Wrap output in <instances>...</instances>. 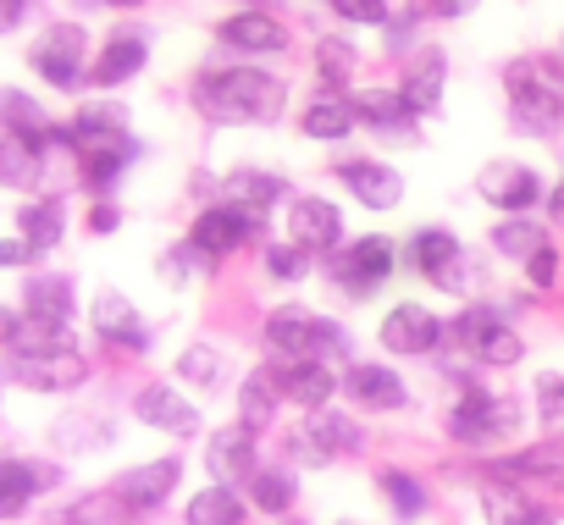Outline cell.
<instances>
[{
    "instance_id": "5bb4252c",
    "label": "cell",
    "mask_w": 564,
    "mask_h": 525,
    "mask_svg": "<svg viewBox=\"0 0 564 525\" xmlns=\"http://www.w3.org/2000/svg\"><path fill=\"white\" fill-rule=\"evenodd\" d=\"M150 56H155L150 29H144V23H117V29L100 34V51L89 56V84H95L100 95H117V89H128L133 78H144Z\"/></svg>"
},
{
    "instance_id": "681fc988",
    "label": "cell",
    "mask_w": 564,
    "mask_h": 525,
    "mask_svg": "<svg viewBox=\"0 0 564 525\" xmlns=\"http://www.w3.org/2000/svg\"><path fill=\"white\" fill-rule=\"evenodd\" d=\"M122 221H128V216H122V205H117V199H95V205H89V216H84V227H89L95 238L122 232Z\"/></svg>"
},
{
    "instance_id": "816d5d0a",
    "label": "cell",
    "mask_w": 564,
    "mask_h": 525,
    "mask_svg": "<svg viewBox=\"0 0 564 525\" xmlns=\"http://www.w3.org/2000/svg\"><path fill=\"white\" fill-rule=\"evenodd\" d=\"M542 210H547V227H553V221H564V166H558V177L547 183V199H542Z\"/></svg>"
},
{
    "instance_id": "e0dca14e",
    "label": "cell",
    "mask_w": 564,
    "mask_h": 525,
    "mask_svg": "<svg viewBox=\"0 0 564 525\" xmlns=\"http://www.w3.org/2000/svg\"><path fill=\"white\" fill-rule=\"evenodd\" d=\"M338 393L360 409V415H399V409H410V376L399 371V365H388V360H349L344 371H338Z\"/></svg>"
},
{
    "instance_id": "6da1fadb",
    "label": "cell",
    "mask_w": 564,
    "mask_h": 525,
    "mask_svg": "<svg viewBox=\"0 0 564 525\" xmlns=\"http://www.w3.org/2000/svg\"><path fill=\"white\" fill-rule=\"evenodd\" d=\"M188 106L205 128H276L294 111V84L260 62H205L188 78Z\"/></svg>"
},
{
    "instance_id": "9f6ffc18",
    "label": "cell",
    "mask_w": 564,
    "mask_h": 525,
    "mask_svg": "<svg viewBox=\"0 0 564 525\" xmlns=\"http://www.w3.org/2000/svg\"><path fill=\"white\" fill-rule=\"evenodd\" d=\"M333 525H366V519H360V514H344V519H333Z\"/></svg>"
},
{
    "instance_id": "44dd1931",
    "label": "cell",
    "mask_w": 564,
    "mask_h": 525,
    "mask_svg": "<svg viewBox=\"0 0 564 525\" xmlns=\"http://www.w3.org/2000/svg\"><path fill=\"white\" fill-rule=\"evenodd\" d=\"M393 89L404 95V106H410L421 122H426V117H437V111H443V100H448V51H443L437 40H426L410 62H399Z\"/></svg>"
},
{
    "instance_id": "d6986e66",
    "label": "cell",
    "mask_w": 564,
    "mask_h": 525,
    "mask_svg": "<svg viewBox=\"0 0 564 525\" xmlns=\"http://www.w3.org/2000/svg\"><path fill=\"white\" fill-rule=\"evenodd\" d=\"M89 327H95V338H100L106 349H117V354H150V349H155V327L139 316V305H133L122 288H100V294L89 299Z\"/></svg>"
},
{
    "instance_id": "d6a6232c",
    "label": "cell",
    "mask_w": 564,
    "mask_h": 525,
    "mask_svg": "<svg viewBox=\"0 0 564 525\" xmlns=\"http://www.w3.org/2000/svg\"><path fill=\"white\" fill-rule=\"evenodd\" d=\"M547 243H553L547 216H498V221L487 227V249H492L498 260H509V266H525V260H531L536 249H547Z\"/></svg>"
},
{
    "instance_id": "11a10c76",
    "label": "cell",
    "mask_w": 564,
    "mask_h": 525,
    "mask_svg": "<svg viewBox=\"0 0 564 525\" xmlns=\"http://www.w3.org/2000/svg\"><path fill=\"white\" fill-rule=\"evenodd\" d=\"M18 321H23V310L0 305V349H12V338H18Z\"/></svg>"
},
{
    "instance_id": "30bf717a",
    "label": "cell",
    "mask_w": 564,
    "mask_h": 525,
    "mask_svg": "<svg viewBox=\"0 0 564 525\" xmlns=\"http://www.w3.org/2000/svg\"><path fill=\"white\" fill-rule=\"evenodd\" d=\"M282 238H289L294 249H305L311 260H327L349 243V210L333 194L300 188L289 205H282Z\"/></svg>"
},
{
    "instance_id": "ba28073f",
    "label": "cell",
    "mask_w": 564,
    "mask_h": 525,
    "mask_svg": "<svg viewBox=\"0 0 564 525\" xmlns=\"http://www.w3.org/2000/svg\"><path fill=\"white\" fill-rule=\"evenodd\" d=\"M327 172H333V183H338L360 210H371V216H393V210L410 199V177H404V166H399L393 155L338 150V155L327 161Z\"/></svg>"
},
{
    "instance_id": "7dc6e473",
    "label": "cell",
    "mask_w": 564,
    "mask_h": 525,
    "mask_svg": "<svg viewBox=\"0 0 564 525\" xmlns=\"http://www.w3.org/2000/svg\"><path fill=\"white\" fill-rule=\"evenodd\" d=\"M520 277H525V288H531V294H553V288L564 283V249H558V238L525 260V266H520Z\"/></svg>"
},
{
    "instance_id": "ac0fdd59",
    "label": "cell",
    "mask_w": 564,
    "mask_h": 525,
    "mask_svg": "<svg viewBox=\"0 0 564 525\" xmlns=\"http://www.w3.org/2000/svg\"><path fill=\"white\" fill-rule=\"evenodd\" d=\"M300 188H294V177L289 172H276V166H254V161H238V166H227L221 177H216V194L210 199H221V205H238V210H249V216H265L271 221V210H282Z\"/></svg>"
},
{
    "instance_id": "83f0119b",
    "label": "cell",
    "mask_w": 564,
    "mask_h": 525,
    "mask_svg": "<svg viewBox=\"0 0 564 525\" xmlns=\"http://www.w3.org/2000/svg\"><path fill=\"white\" fill-rule=\"evenodd\" d=\"M487 481H514V486L553 481V486H564V448L558 442H531V448H514V453H492Z\"/></svg>"
},
{
    "instance_id": "d4e9b609",
    "label": "cell",
    "mask_w": 564,
    "mask_h": 525,
    "mask_svg": "<svg viewBox=\"0 0 564 525\" xmlns=\"http://www.w3.org/2000/svg\"><path fill=\"white\" fill-rule=\"evenodd\" d=\"M12 382H23L29 393H73L89 382V360L78 349L62 354H12Z\"/></svg>"
},
{
    "instance_id": "484cf974",
    "label": "cell",
    "mask_w": 564,
    "mask_h": 525,
    "mask_svg": "<svg viewBox=\"0 0 564 525\" xmlns=\"http://www.w3.org/2000/svg\"><path fill=\"white\" fill-rule=\"evenodd\" d=\"M311 78H316V95H355V78H360L355 34H316L311 40Z\"/></svg>"
},
{
    "instance_id": "7402d4cb",
    "label": "cell",
    "mask_w": 564,
    "mask_h": 525,
    "mask_svg": "<svg viewBox=\"0 0 564 525\" xmlns=\"http://www.w3.org/2000/svg\"><path fill=\"white\" fill-rule=\"evenodd\" d=\"M205 470H210V481H221V486H238V492H243V481L260 470V437H254V431H243L238 420L210 426V431H205Z\"/></svg>"
},
{
    "instance_id": "f5cc1de1",
    "label": "cell",
    "mask_w": 564,
    "mask_h": 525,
    "mask_svg": "<svg viewBox=\"0 0 564 525\" xmlns=\"http://www.w3.org/2000/svg\"><path fill=\"white\" fill-rule=\"evenodd\" d=\"M470 7H465V0H432V7H426V18L432 23H454V18H465Z\"/></svg>"
},
{
    "instance_id": "3957f363",
    "label": "cell",
    "mask_w": 564,
    "mask_h": 525,
    "mask_svg": "<svg viewBox=\"0 0 564 525\" xmlns=\"http://www.w3.org/2000/svg\"><path fill=\"white\" fill-rule=\"evenodd\" d=\"M260 349H265V365H305V360H322V365H349V349H355V332L327 316V310H311L300 299L289 305H271L265 321H260Z\"/></svg>"
},
{
    "instance_id": "cb8c5ba5",
    "label": "cell",
    "mask_w": 564,
    "mask_h": 525,
    "mask_svg": "<svg viewBox=\"0 0 564 525\" xmlns=\"http://www.w3.org/2000/svg\"><path fill=\"white\" fill-rule=\"evenodd\" d=\"M294 133L305 139V144H322V150H344L355 133H360V122H355V106H349V95H305L300 100V111H294Z\"/></svg>"
},
{
    "instance_id": "f546056e",
    "label": "cell",
    "mask_w": 564,
    "mask_h": 525,
    "mask_svg": "<svg viewBox=\"0 0 564 525\" xmlns=\"http://www.w3.org/2000/svg\"><path fill=\"white\" fill-rule=\"evenodd\" d=\"M271 371L282 382V404H294L300 415L333 409V398H338V365L305 360V365H271Z\"/></svg>"
},
{
    "instance_id": "6f0895ef",
    "label": "cell",
    "mask_w": 564,
    "mask_h": 525,
    "mask_svg": "<svg viewBox=\"0 0 564 525\" xmlns=\"http://www.w3.org/2000/svg\"><path fill=\"white\" fill-rule=\"evenodd\" d=\"M553 56H558V62H564V29H558V45H553Z\"/></svg>"
},
{
    "instance_id": "8992f818",
    "label": "cell",
    "mask_w": 564,
    "mask_h": 525,
    "mask_svg": "<svg viewBox=\"0 0 564 525\" xmlns=\"http://www.w3.org/2000/svg\"><path fill=\"white\" fill-rule=\"evenodd\" d=\"M265 216H249V210H238V205H221V199H199L194 205V216H188V232H183V243H188V254L205 266V277H216L232 254H243V249H265Z\"/></svg>"
},
{
    "instance_id": "603a6c76",
    "label": "cell",
    "mask_w": 564,
    "mask_h": 525,
    "mask_svg": "<svg viewBox=\"0 0 564 525\" xmlns=\"http://www.w3.org/2000/svg\"><path fill=\"white\" fill-rule=\"evenodd\" d=\"M183 486V459L177 453H161V459H144L133 470L117 475V497L133 508V514H161Z\"/></svg>"
},
{
    "instance_id": "52a82bcc",
    "label": "cell",
    "mask_w": 564,
    "mask_h": 525,
    "mask_svg": "<svg viewBox=\"0 0 564 525\" xmlns=\"http://www.w3.org/2000/svg\"><path fill=\"white\" fill-rule=\"evenodd\" d=\"M404 249V266L421 277V283H432L437 294H448V299H470V288H476V254L465 249V238L454 232V227H443V221H421V227H410V238L399 243Z\"/></svg>"
},
{
    "instance_id": "4fadbf2b",
    "label": "cell",
    "mask_w": 564,
    "mask_h": 525,
    "mask_svg": "<svg viewBox=\"0 0 564 525\" xmlns=\"http://www.w3.org/2000/svg\"><path fill=\"white\" fill-rule=\"evenodd\" d=\"M29 67L62 89V95H78L89 84V29L84 23H51L34 45H29Z\"/></svg>"
},
{
    "instance_id": "ee69618b",
    "label": "cell",
    "mask_w": 564,
    "mask_h": 525,
    "mask_svg": "<svg viewBox=\"0 0 564 525\" xmlns=\"http://www.w3.org/2000/svg\"><path fill=\"white\" fill-rule=\"evenodd\" d=\"M128 519H133V508L117 497V486L84 492V497L67 503V514H62V525H128Z\"/></svg>"
},
{
    "instance_id": "836d02e7",
    "label": "cell",
    "mask_w": 564,
    "mask_h": 525,
    "mask_svg": "<svg viewBox=\"0 0 564 525\" xmlns=\"http://www.w3.org/2000/svg\"><path fill=\"white\" fill-rule=\"evenodd\" d=\"M371 486H377V497L393 508L399 525H415V519L432 508V486H426L415 470H404V464H377V470H371Z\"/></svg>"
},
{
    "instance_id": "60d3db41",
    "label": "cell",
    "mask_w": 564,
    "mask_h": 525,
    "mask_svg": "<svg viewBox=\"0 0 564 525\" xmlns=\"http://www.w3.org/2000/svg\"><path fill=\"white\" fill-rule=\"evenodd\" d=\"M316 272H322V260H311V254L294 249L289 238H271V243L260 249V277H265L271 288H305Z\"/></svg>"
},
{
    "instance_id": "1f68e13d",
    "label": "cell",
    "mask_w": 564,
    "mask_h": 525,
    "mask_svg": "<svg viewBox=\"0 0 564 525\" xmlns=\"http://www.w3.org/2000/svg\"><path fill=\"white\" fill-rule=\"evenodd\" d=\"M23 316L51 321V327H73V316H78V283L67 272H34L23 283Z\"/></svg>"
},
{
    "instance_id": "ffe728a7",
    "label": "cell",
    "mask_w": 564,
    "mask_h": 525,
    "mask_svg": "<svg viewBox=\"0 0 564 525\" xmlns=\"http://www.w3.org/2000/svg\"><path fill=\"white\" fill-rule=\"evenodd\" d=\"M133 420L144 431H166V437H205V409L172 382L133 387Z\"/></svg>"
},
{
    "instance_id": "f6af8a7d",
    "label": "cell",
    "mask_w": 564,
    "mask_h": 525,
    "mask_svg": "<svg viewBox=\"0 0 564 525\" xmlns=\"http://www.w3.org/2000/svg\"><path fill=\"white\" fill-rule=\"evenodd\" d=\"M150 272H155V283H161L166 294H188V288H194V277H205V266L188 254V243H166V249H155Z\"/></svg>"
},
{
    "instance_id": "2e32d148",
    "label": "cell",
    "mask_w": 564,
    "mask_h": 525,
    "mask_svg": "<svg viewBox=\"0 0 564 525\" xmlns=\"http://www.w3.org/2000/svg\"><path fill=\"white\" fill-rule=\"evenodd\" d=\"M349 106H355L360 133H371V139H382V144H393V150H415V144L426 139V133H421V117L404 106V95H399L393 84H355Z\"/></svg>"
},
{
    "instance_id": "8d00e7d4",
    "label": "cell",
    "mask_w": 564,
    "mask_h": 525,
    "mask_svg": "<svg viewBox=\"0 0 564 525\" xmlns=\"http://www.w3.org/2000/svg\"><path fill=\"white\" fill-rule=\"evenodd\" d=\"M243 497H249L254 514L282 519V514H294V508H300V475H294V470H282V464H260V470L243 481Z\"/></svg>"
},
{
    "instance_id": "f35d334b",
    "label": "cell",
    "mask_w": 564,
    "mask_h": 525,
    "mask_svg": "<svg viewBox=\"0 0 564 525\" xmlns=\"http://www.w3.org/2000/svg\"><path fill=\"white\" fill-rule=\"evenodd\" d=\"M183 525H249V497L238 486L205 481L188 503H183Z\"/></svg>"
},
{
    "instance_id": "f907efd6",
    "label": "cell",
    "mask_w": 564,
    "mask_h": 525,
    "mask_svg": "<svg viewBox=\"0 0 564 525\" xmlns=\"http://www.w3.org/2000/svg\"><path fill=\"white\" fill-rule=\"evenodd\" d=\"M34 249L23 243V238H0V272H18V266H34Z\"/></svg>"
},
{
    "instance_id": "8fae6325",
    "label": "cell",
    "mask_w": 564,
    "mask_h": 525,
    "mask_svg": "<svg viewBox=\"0 0 564 525\" xmlns=\"http://www.w3.org/2000/svg\"><path fill=\"white\" fill-rule=\"evenodd\" d=\"M382 360H437L448 343V316H437L426 299H399L377 316Z\"/></svg>"
},
{
    "instance_id": "7c38bea8",
    "label": "cell",
    "mask_w": 564,
    "mask_h": 525,
    "mask_svg": "<svg viewBox=\"0 0 564 525\" xmlns=\"http://www.w3.org/2000/svg\"><path fill=\"white\" fill-rule=\"evenodd\" d=\"M476 199L498 216H531L542 199H547V177L536 161L525 155H498L476 172Z\"/></svg>"
},
{
    "instance_id": "4316f807",
    "label": "cell",
    "mask_w": 564,
    "mask_h": 525,
    "mask_svg": "<svg viewBox=\"0 0 564 525\" xmlns=\"http://www.w3.org/2000/svg\"><path fill=\"white\" fill-rule=\"evenodd\" d=\"M51 486H62V464H51V459H0V519L23 514Z\"/></svg>"
},
{
    "instance_id": "c3c4849f",
    "label": "cell",
    "mask_w": 564,
    "mask_h": 525,
    "mask_svg": "<svg viewBox=\"0 0 564 525\" xmlns=\"http://www.w3.org/2000/svg\"><path fill=\"white\" fill-rule=\"evenodd\" d=\"M333 18L344 23V29H388L393 23V7L388 0H333Z\"/></svg>"
},
{
    "instance_id": "db71d44e",
    "label": "cell",
    "mask_w": 564,
    "mask_h": 525,
    "mask_svg": "<svg viewBox=\"0 0 564 525\" xmlns=\"http://www.w3.org/2000/svg\"><path fill=\"white\" fill-rule=\"evenodd\" d=\"M23 18H29V7H23V0H0V34H12Z\"/></svg>"
},
{
    "instance_id": "d590c367",
    "label": "cell",
    "mask_w": 564,
    "mask_h": 525,
    "mask_svg": "<svg viewBox=\"0 0 564 525\" xmlns=\"http://www.w3.org/2000/svg\"><path fill=\"white\" fill-rule=\"evenodd\" d=\"M0 128L18 133V139H29V144H40L45 155H51V144H56V117H51L29 89H0Z\"/></svg>"
},
{
    "instance_id": "9c48e42d",
    "label": "cell",
    "mask_w": 564,
    "mask_h": 525,
    "mask_svg": "<svg viewBox=\"0 0 564 525\" xmlns=\"http://www.w3.org/2000/svg\"><path fill=\"white\" fill-rule=\"evenodd\" d=\"M210 40L227 62H276V56H289L294 51V29L282 23L271 7H232L210 23Z\"/></svg>"
},
{
    "instance_id": "ab89813d",
    "label": "cell",
    "mask_w": 564,
    "mask_h": 525,
    "mask_svg": "<svg viewBox=\"0 0 564 525\" xmlns=\"http://www.w3.org/2000/svg\"><path fill=\"white\" fill-rule=\"evenodd\" d=\"M45 150L40 144H29V139H18V133H7L0 128V188H18V194H29V188H40L45 183Z\"/></svg>"
},
{
    "instance_id": "9a60e30c",
    "label": "cell",
    "mask_w": 564,
    "mask_h": 525,
    "mask_svg": "<svg viewBox=\"0 0 564 525\" xmlns=\"http://www.w3.org/2000/svg\"><path fill=\"white\" fill-rule=\"evenodd\" d=\"M360 448H366V426H360L355 415H344L338 404H333V409L305 415V420H300V431L289 437V453H294L300 464H311V470L338 464V459H355Z\"/></svg>"
},
{
    "instance_id": "7a4b0ae2",
    "label": "cell",
    "mask_w": 564,
    "mask_h": 525,
    "mask_svg": "<svg viewBox=\"0 0 564 525\" xmlns=\"http://www.w3.org/2000/svg\"><path fill=\"white\" fill-rule=\"evenodd\" d=\"M498 89H503V128L514 139L547 144V139L564 133V62L553 51L503 62Z\"/></svg>"
},
{
    "instance_id": "f1b7e54d",
    "label": "cell",
    "mask_w": 564,
    "mask_h": 525,
    "mask_svg": "<svg viewBox=\"0 0 564 525\" xmlns=\"http://www.w3.org/2000/svg\"><path fill=\"white\" fill-rule=\"evenodd\" d=\"M481 525H553V508L514 481H481Z\"/></svg>"
},
{
    "instance_id": "277c9868",
    "label": "cell",
    "mask_w": 564,
    "mask_h": 525,
    "mask_svg": "<svg viewBox=\"0 0 564 525\" xmlns=\"http://www.w3.org/2000/svg\"><path fill=\"white\" fill-rule=\"evenodd\" d=\"M525 420H531V409H525L514 393H492V387H481V382H465V387L454 393L448 415H443V431H448L454 448L492 453V448L514 442V437L525 431Z\"/></svg>"
},
{
    "instance_id": "7bdbcfd3",
    "label": "cell",
    "mask_w": 564,
    "mask_h": 525,
    "mask_svg": "<svg viewBox=\"0 0 564 525\" xmlns=\"http://www.w3.org/2000/svg\"><path fill=\"white\" fill-rule=\"evenodd\" d=\"M426 7H393V23L382 29V56L388 62H410L426 45Z\"/></svg>"
},
{
    "instance_id": "4dcf8cb0",
    "label": "cell",
    "mask_w": 564,
    "mask_h": 525,
    "mask_svg": "<svg viewBox=\"0 0 564 525\" xmlns=\"http://www.w3.org/2000/svg\"><path fill=\"white\" fill-rule=\"evenodd\" d=\"M232 409H238V426L243 431H271V420H276V409H282V382H276V371L271 365H254V371H243L238 376V387H232Z\"/></svg>"
},
{
    "instance_id": "5b68a950",
    "label": "cell",
    "mask_w": 564,
    "mask_h": 525,
    "mask_svg": "<svg viewBox=\"0 0 564 525\" xmlns=\"http://www.w3.org/2000/svg\"><path fill=\"white\" fill-rule=\"evenodd\" d=\"M399 266H404V249H399V238H393V232H355L338 254H327V260H322L327 283H333L349 305L377 299V294L399 277Z\"/></svg>"
},
{
    "instance_id": "e575fe53",
    "label": "cell",
    "mask_w": 564,
    "mask_h": 525,
    "mask_svg": "<svg viewBox=\"0 0 564 525\" xmlns=\"http://www.w3.org/2000/svg\"><path fill=\"white\" fill-rule=\"evenodd\" d=\"M177 382L183 387H199V393H221L227 382H232V354H227V343H210V338H194V343H183V354H177Z\"/></svg>"
},
{
    "instance_id": "b9f144b4",
    "label": "cell",
    "mask_w": 564,
    "mask_h": 525,
    "mask_svg": "<svg viewBox=\"0 0 564 525\" xmlns=\"http://www.w3.org/2000/svg\"><path fill=\"white\" fill-rule=\"evenodd\" d=\"M525 354H531V343H525V332H520L509 316H503V321H492V327H487V338L470 349L476 371H514Z\"/></svg>"
},
{
    "instance_id": "74e56055",
    "label": "cell",
    "mask_w": 564,
    "mask_h": 525,
    "mask_svg": "<svg viewBox=\"0 0 564 525\" xmlns=\"http://www.w3.org/2000/svg\"><path fill=\"white\" fill-rule=\"evenodd\" d=\"M18 238H23L34 254H51V249L67 238V205H62L56 194L23 199V205H18Z\"/></svg>"
},
{
    "instance_id": "bcb514c9",
    "label": "cell",
    "mask_w": 564,
    "mask_h": 525,
    "mask_svg": "<svg viewBox=\"0 0 564 525\" xmlns=\"http://www.w3.org/2000/svg\"><path fill=\"white\" fill-rule=\"evenodd\" d=\"M531 415L542 431H564V371H542L531 382Z\"/></svg>"
}]
</instances>
